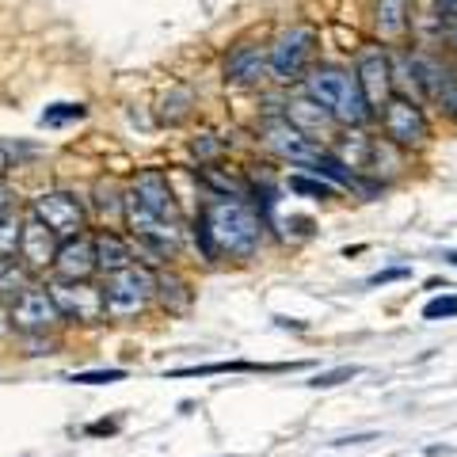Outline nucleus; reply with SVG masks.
Returning <instances> with one entry per match:
<instances>
[{
	"mask_svg": "<svg viewBox=\"0 0 457 457\" xmlns=\"http://www.w3.org/2000/svg\"><path fill=\"white\" fill-rule=\"evenodd\" d=\"M400 278H411L408 267H389V270H378L374 278H370V286H385V282H400Z\"/></svg>",
	"mask_w": 457,
	"mask_h": 457,
	"instance_id": "cd10ccee",
	"label": "nucleus"
},
{
	"mask_svg": "<svg viewBox=\"0 0 457 457\" xmlns=\"http://www.w3.org/2000/svg\"><path fill=\"white\" fill-rule=\"evenodd\" d=\"M442 260H446V263H453V267H457V252H442Z\"/></svg>",
	"mask_w": 457,
	"mask_h": 457,
	"instance_id": "72a5a7b5",
	"label": "nucleus"
},
{
	"mask_svg": "<svg viewBox=\"0 0 457 457\" xmlns=\"http://www.w3.org/2000/svg\"><path fill=\"white\" fill-rule=\"evenodd\" d=\"M57 320H62V312H57L50 290H23L16 297L12 328H20V332H27V336H38V332H46V328H54Z\"/></svg>",
	"mask_w": 457,
	"mask_h": 457,
	"instance_id": "6e6552de",
	"label": "nucleus"
},
{
	"mask_svg": "<svg viewBox=\"0 0 457 457\" xmlns=\"http://www.w3.org/2000/svg\"><path fill=\"white\" fill-rule=\"evenodd\" d=\"M84 114H88V107L84 104H54L38 114V126H65V122H80Z\"/></svg>",
	"mask_w": 457,
	"mask_h": 457,
	"instance_id": "4be33fe9",
	"label": "nucleus"
},
{
	"mask_svg": "<svg viewBox=\"0 0 457 457\" xmlns=\"http://www.w3.org/2000/svg\"><path fill=\"white\" fill-rule=\"evenodd\" d=\"M156 286H161L164 302H168V297H176V302H171V309H183V305H187V294H183L187 286H183L179 278H156Z\"/></svg>",
	"mask_w": 457,
	"mask_h": 457,
	"instance_id": "bb28decb",
	"label": "nucleus"
},
{
	"mask_svg": "<svg viewBox=\"0 0 457 457\" xmlns=\"http://www.w3.org/2000/svg\"><path fill=\"white\" fill-rule=\"evenodd\" d=\"M370 438H374V435H351V438H336L332 446H354V442H370Z\"/></svg>",
	"mask_w": 457,
	"mask_h": 457,
	"instance_id": "c756f323",
	"label": "nucleus"
},
{
	"mask_svg": "<svg viewBox=\"0 0 457 457\" xmlns=\"http://www.w3.org/2000/svg\"><path fill=\"white\" fill-rule=\"evenodd\" d=\"M305 92L312 104H320L336 122L343 126H362L370 119V104L359 88V80L351 73H343L336 65H324V69H312L305 77Z\"/></svg>",
	"mask_w": 457,
	"mask_h": 457,
	"instance_id": "7ed1b4c3",
	"label": "nucleus"
},
{
	"mask_svg": "<svg viewBox=\"0 0 457 457\" xmlns=\"http://www.w3.org/2000/svg\"><path fill=\"white\" fill-rule=\"evenodd\" d=\"M378 31H381V38H400L408 31V0H381Z\"/></svg>",
	"mask_w": 457,
	"mask_h": 457,
	"instance_id": "f3484780",
	"label": "nucleus"
},
{
	"mask_svg": "<svg viewBox=\"0 0 457 457\" xmlns=\"http://www.w3.org/2000/svg\"><path fill=\"white\" fill-rule=\"evenodd\" d=\"M312 50H317V31H312V27H290V31L275 42V50H270V77L282 84L302 80Z\"/></svg>",
	"mask_w": 457,
	"mask_h": 457,
	"instance_id": "39448f33",
	"label": "nucleus"
},
{
	"mask_svg": "<svg viewBox=\"0 0 457 457\" xmlns=\"http://www.w3.org/2000/svg\"><path fill=\"white\" fill-rule=\"evenodd\" d=\"M27 290V267L16 255H0V294H23Z\"/></svg>",
	"mask_w": 457,
	"mask_h": 457,
	"instance_id": "6ab92c4d",
	"label": "nucleus"
},
{
	"mask_svg": "<svg viewBox=\"0 0 457 457\" xmlns=\"http://www.w3.org/2000/svg\"><path fill=\"white\" fill-rule=\"evenodd\" d=\"M385 134H389L396 145H420L427 141V119L416 104L408 99H389L385 104Z\"/></svg>",
	"mask_w": 457,
	"mask_h": 457,
	"instance_id": "9d476101",
	"label": "nucleus"
},
{
	"mask_svg": "<svg viewBox=\"0 0 457 457\" xmlns=\"http://www.w3.org/2000/svg\"><path fill=\"white\" fill-rule=\"evenodd\" d=\"M126 221H130L134 237L145 248H153L156 255H176L179 252V210L176 198H171V187L164 179V171H141L137 183L130 187V195L122 198Z\"/></svg>",
	"mask_w": 457,
	"mask_h": 457,
	"instance_id": "f257e3e1",
	"label": "nucleus"
},
{
	"mask_svg": "<svg viewBox=\"0 0 457 457\" xmlns=\"http://www.w3.org/2000/svg\"><path fill=\"white\" fill-rule=\"evenodd\" d=\"M156 294V278L149 275L145 267H122V270H111L107 278V294H104V312H111V317H134V312H141L149 305V297Z\"/></svg>",
	"mask_w": 457,
	"mask_h": 457,
	"instance_id": "20e7f679",
	"label": "nucleus"
},
{
	"mask_svg": "<svg viewBox=\"0 0 457 457\" xmlns=\"http://www.w3.org/2000/svg\"><path fill=\"white\" fill-rule=\"evenodd\" d=\"M31 213L35 218L54 228L57 237H77L84 228V210L73 195H62V191H50V195H38L31 203Z\"/></svg>",
	"mask_w": 457,
	"mask_h": 457,
	"instance_id": "0eeeda50",
	"label": "nucleus"
},
{
	"mask_svg": "<svg viewBox=\"0 0 457 457\" xmlns=\"http://www.w3.org/2000/svg\"><path fill=\"white\" fill-rule=\"evenodd\" d=\"M267 145L278 156H286V161H294V164H312L324 153L317 141H312L309 134H302L297 126H290V122H270L267 126Z\"/></svg>",
	"mask_w": 457,
	"mask_h": 457,
	"instance_id": "9b49d317",
	"label": "nucleus"
},
{
	"mask_svg": "<svg viewBox=\"0 0 457 457\" xmlns=\"http://www.w3.org/2000/svg\"><path fill=\"white\" fill-rule=\"evenodd\" d=\"M4 210H16V198H12V191L0 187V213H4Z\"/></svg>",
	"mask_w": 457,
	"mask_h": 457,
	"instance_id": "7c9ffc66",
	"label": "nucleus"
},
{
	"mask_svg": "<svg viewBox=\"0 0 457 457\" xmlns=\"http://www.w3.org/2000/svg\"><path fill=\"white\" fill-rule=\"evenodd\" d=\"M126 370H88V374H73L69 381L77 385H111V381H122Z\"/></svg>",
	"mask_w": 457,
	"mask_h": 457,
	"instance_id": "a878e982",
	"label": "nucleus"
},
{
	"mask_svg": "<svg viewBox=\"0 0 457 457\" xmlns=\"http://www.w3.org/2000/svg\"><path fill=\"white\" fill-rule=\"evenodd\" d=\"M263 240V225L255 218V210H248L237 198H210L203 206V218H198V245H203L206 260H218V255H237V260H248V255L260 252Z\"/></svg>",
	"mask_w": 457,
	"mask_h": 457,
	"instance_id": "f03ea898",
	"label": "nucleus"
},
{
	"mask_svg": "<svg viewBox=\"0 0 457 457\" xmlns=\"http://www.w3.org/2000/svg\"><path fill=\"white\" fill-rule=\"evenodd\" d=\"M20 233H23L20 210H4V213H0V255H16L20 252Z\"/></svg>",
	"mask_w": 457,
	"mask_h": 457,
	"instance_id": "412c9836",
	"label": "nucleus"
},
{
	"mask_svg": "<svg viewBox=\"0 0 457 457\" xmlns=\"http://www.w3.org/2000/svg\"><path fill=\"white\" fill-rule=\"evenodd\" d=\"M290 191L312 195V198H328V195H332V183H324V179H305V176H290Z\"/></svg>",
	"mask_w": 457,
	"mask_h": 457,
	"instance_id": "393cba45",
	"label": "nucleus"
},
{
	"mask_svg": "<svg viewBox=\"0 0 457 457\" xmlns=\"http://www.w3.org/2000/svg\"><path fill=\"white\" fill-rule=\"evenodd\" d=\"M453 446H427V457H450Z\"/></svg>",
	"mask_w": 457,
	"mask_h": 457,
	"instance_id": "2f4dec72",
	"label": "nucleus"
},
{
	"mask_svg": "<svg viewBox=\"0 0 457 457\" xmlns=\"http://www.w3.org/2000/svg\"><path fill=\"white\" fill-rule=\"evenodd\" d=\"M54 270H57V278H65V282L88 278L92 270H96V248H92V240H84L80 233L77 237H65V245H57Z\"/></svg>",
	"mask_w": 457,
	"mask_h": 457,
	"instance_id": "f8f14e48",
	"label": "nucleus"
},
{
	"mask_svg": "<svg viewBox=\"0 0 457 457\" xmlns=\"http://www.w3.org/2000/svg\"><path fill=\"white\" fill-rule=\"evenodd\" d=\"M92 248H96V270H122V267L134 263L130 245H126V240H119V237H111V233L96 237Z\"/></svg>",
	"mask_w": 457,
	"mask_h": 457,
	"instance_id": "dca6fc26",
	"label": "nucleus"
},
{
	"mask_svg": "<svg viewBox=\"0 0 457 457\" xmlns=\"http://www.w3.org/2000/svg\"><path fill=\"white\" fill-rule=\"evenodd\" d=\"M286 122L297 126V130H302V126H309V130H320V126L332 122V114H328L320 104H312V99H309V104H294L290 107V119H286Z\"/></svg>",
	"mask_w": 457,
	"mask_h": 457,
	"instance_id": "aec40b11",
	"label": "nucleus"
},
{
	"mask_svg": "<svg viewBox=\"0 0 457 457\" xmlns=\"http://www.w3.org/2000/svg\"><path fill=\"white\" fill-rule=\"evenodd\" d=\"M411 65H416V73H423V77H420L423 88L431 92L442 107H450V111L457 114V77H450L446 69L435 65V62H423V57H420V62H411Z\"/></svg>",
	"mask_w": 457,
	"mask_h": 457,
	"instance_id": "2eb2a0df",
	"label": "nucleus"
},
{
	"mask_svg": "<svg viewBox=\"0 0 457 457\" xmlns=\"http://www.w3.org/2000/svg\"><path fill=\"white\" fill-rule=\"evenodd\" d=\"M50 297H54L57 312H62V317H69V320L92 324V320L104 317V294H99L96 286H88L84 278H80V282L57 278V282L50 286Z\"/></svg>",
	"mask_w": 457,
	"mask_h": 457,
	"instance_id": "423d86ee",
	"label": "nucleus"
},
{
	"mask_svg": "<svg viewBox=\"0 0 457 457\" xmlns=\"http://www.w3.org/2000/svg\"><path fill=\"white\" fill-rule=\"evenodd\" d=\"M54 255H57V233L54 228H46L42 225L35 213L23 221V233H20V260H23V267H46V263H54Z\"/></svg>",
	"mask_w": 457,
	"mask_h": 457,
	"instance_id": "ddd939ff",
	"label": "nucleus"
},
{
	"mask_svg": "<svg viewBox=\"0 0 457 457\" xmlns=\"http://www.w3.org/2000/svg\"><path fill=\"white\" fill-rule=\"evenodd\" d=\"M446 23H450V38L457 42V16H453V20H446Z\"/></svg>",
	"mask_w": 457,
	"mask_h": 457,
	"instance_id": "f704fd0d",
	"label": "nucleus"
},
{
	"mask_svg": "<svg viewBox=\"0 0 457 457\" xmlns=\"http://www.w3.org/2000/svg\"><path fill=\"white\" fill-rule=\"evenodd\" d=\"M351 378H359V366H339V370H328V374H317L309 385L312 389H332V385H343V381H351Z\"/></svg>",
	"mask_w": 457,
	"mask_h": 457,
	"instance_id": "b1692460",
	"label": "nucleus"
},
{
	"mask_svg": "<svg viewBox=\"0 0 457 457\" xmlns=\"http://www.w3.org/2000/svg\"><path fill=\"white\" fill-rule=\"evenodd\" d=\"M8 328H12V317H8L4 309H0V336H8Z\"/></svg>",
	"mask_w": 457,
	"mask_h": 457,
	"instance_id": "473e14b6",
	"label": "nucleus"
},
{
	"mask_svg": "<svg viewBox=\"0 0 457 457\" xmlns=\"http://www.w3.org/2000/svg\"><path fill=\"white\" fill-rule=\"evenodd\" d=\"M359 88L366 96V104L370 111L374 107H385L389 104V88H393V65H389V57H385L381 50H366L359 57Z\"/></svg>",
	"mask_w": 457,
	"mask_h": 457,
	"instance_id": "1a4fd4ad",
	"label": "nucleus"
},
{
	"mask_svg": "<svg viewBox=\"0 0 457 457\" xmlns=\"http://www.w3.org/2000/svg\"><path fill=\"white\" fill-rule=\"evenodd\" d=\"M225 77L233 84H245V88L263 84L270 77V57L260 46H237L233 54H228V62H225Z\"/></svg>",
	"mask_w": 457,
	"mask_h": 457,
	"instance_id": "4468645a",
	"label": "nucleus"
},
{
	"mask_svg": "<svg viewBox=\"0 0 457 457\" xmlns=\"http://www.w3.org/2000/svg\"><path fill=\"white\" fill-rule=\"evenodd\" d=\"M255 370H286V366H255V362H213V366H191L176 370L171 378H210V374H255Z\"/></svg>",
	"mask_w": 457,
	"mask_h": 457,
	"instance_id": "a211bd4d",
	"label": "nucleus"
},
{
	"mask_svg": "<svg viewBox=\"0 0 457 457\" xmlns=\"http://www.w3.org/2000/svg\"><path fill=\"white\" fill-rule=\"evenodd\" d=\"M8 168H12V145L8 141H0V176H4Z\"/></svg>",
	"mask_w": 457,
	"mask_h": 457,
	"instance_id": "c85d7f7f",
	"label": "nucleus"
},
{
	"mask_svg": "<svg viewBox=\"0 0 457 457\" xmlns=\"http://www.w3.org/2000/svg\"><path fill=\"white\" fill-rule=\"evenodd\" d=\"M446 317H457V294L435 297V302L423 305V320H446Z\"/></svg>",
	"mask_w": 457,
	"mask_h": 457,
	"instance_id": "5701e85b",
	"label": "nucleus"
}]
</instances>
